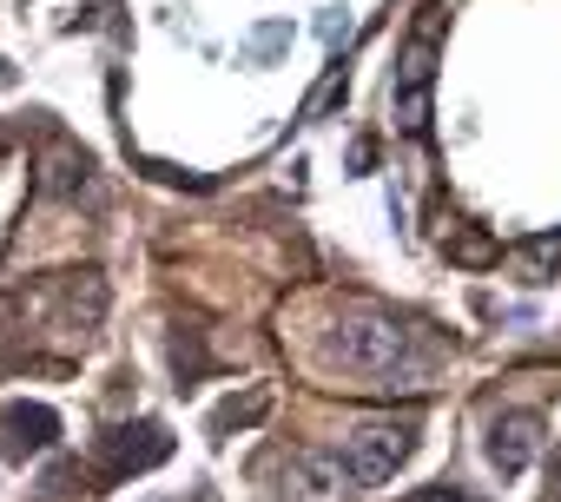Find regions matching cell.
I'll list each match as a JSON object with an SVG mask.
<instances>
[{"mask_svg": "<svg viewBox=\"0 0 561 502\" xmlns=\"http://www.w3.org/2000/svg\"><path fill=\"white\" fill-rule=\"evenodd\" d=\"M410 449H416V430L410 423H364V430H351L337 443V463H344L351 489H377V482H390L410 463Z\"/></svg>", "mask_w": 561, "mask_h": 502, "instance_id": "2", "label": "cell"}, {"mask_svg": "<svg viewBox=\"0 0 561 502\" xmlns=\"http://www.w3.org/2000/svg\"><path fill=\"white\" fill-rule=\"evenodd\" d=\"M165 456H172V436H165L159 423H133V430H113V443H106V469H113V476L152 469V463H165Z\"/></svg>", "mask_w": 561, "mask_h": 502, "instance_id": "5", "label": "cell"}, {"mask_svg": "<svg viewBox=\"0 0 561 502\" xmlns=\"http://www.w3.org/2000/svg\"><path fill=\"white\" fill-rule=\"evenodd\" d=\"M430 93H436V47L416 41V47L403 54L397 80H390V119H397L403 133H423V126H430Z\"/></svg>", "mask_w": 561, "mask_h": 502, "instance_id": "3", "label": "cell"}, {"mask_svg": "<svg viewBox=\"0 0 561 502\" xmlns=\"http://www.w3.org/2000/svg\"><path fill=\"white\" fill-rule=\"evenodd\" d=\"M423 502H476V495H469V489H456V482H443V489H430Z\"/></svg>", "mask_w": 561, "mask_h": 502, "instance_id": "9", "label": "cell"}, {"mask_svg": "<svg viewBox=\"0 0 561 502\" xmlns=\"http://www.w3.org/2000/svg\"><path fill=\"white\" fill-rule=\"evenodd\" d=\"M535 449H541V417H535V410H502V417L489 423V463H495L502 476H522V469L535 463Z\"/></svg>", "mask_w": 561, "mask_h": 502, "instance_id": "4", "label": "cell"}, {"mask_svg": "<svg viewBox=\"0 0 561 502\" xmlns=\"http://www.w3.org/2000/svg\"><path fill=\"white\" fill-rule=\"evenodd\" d=\"M344 34H351V14H344V8H331V14H324V41H331V47H337V41H344Z\"/></svg>", "mask_w": 561, "mask_h": 502, "instance_id": "8", "label": "cell"}, {"mask_svg": "<svg viewBox=\"0 0 561 502\" xmlns=\"http://www.w3.org/2000/svg\"><path fill=\"white\" fill-rule=\"evenodd\" d=\"M285 41H291V27H285V21H271V27H257V34H251V54H277Z\"/></svg>", "mask_w": 561, "mask_h": 502, "instance_id": "7", "label": "cell"}, {"mask_svg": "<svg viewBox=\"0 0 561 502\" xmlns=\"http://www.w3.org/2000/svg\"><path fill=\"white\" fill-rule=\"evenodd\" d=\"M324 351H331V364H344L351 377H370V384H423L430 377V351L416 344V331L403 324V318H390V311H344L337 324H331V338H324Z\"/></svg>", "mask_w": 561, "mask_h": 502, "instance_id": "1", "label": "cell"}, {"mask_svg": "<svg viewBox=\"0 0 561 502\" xmlns=\"http://www.w3.org/2000/svg\"><path fill=\"white\" fill-rule=\"evenodd\" d=\"M60 436V417L47 403H8L0 410V443H8V456H34Z\"/></svg>", "mask_w": 561, "mask_h": 502, "instance_id": "6", "label": "cell"}]
</instances>
